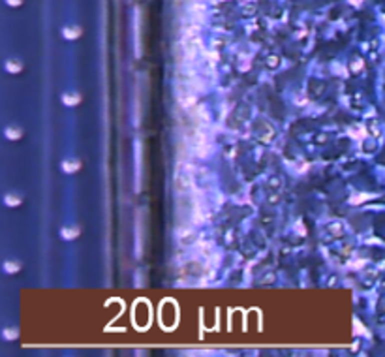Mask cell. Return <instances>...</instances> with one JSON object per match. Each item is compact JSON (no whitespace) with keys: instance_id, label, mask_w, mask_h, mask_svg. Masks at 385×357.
<instances>
[]
</instances>
